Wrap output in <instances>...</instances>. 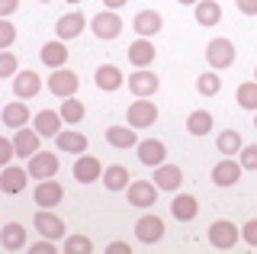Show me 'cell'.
<instances>
[{
  "label": "cell",
  "mask_w": 257,
  "mask_h": 254,
  "mask_svg": "<svg viewBox=\"0 0 257 254\" xmlns=\"http://www.w3.org/2000/svg\"><path fill=\"white\" fill-rule=\"evenodd\" d=\"M238 238H241V228L228 219H219V222L209 225V244L219 248V251H231L238 244Z\"/></svg>",
  "instance_id": "6da1fadb"
},
{
  "label": "cell",
  "mask_w": 257,
  "mask_h": 254,
  "mask_svg": "<svg viewBox=\"0 0 257 254\" xmlns=\"http://www.w3.org/2000/svg\"><path fill=\"white\" fill-rule=\"evenodd\" d=\"M206 61H209V68H215V71L231 68L235 65V42H231V39H212V42L206 45Z\"/></svg>",
  "instance_id": "7a4b0ae2"
},
{
  "label": "cell",
  "mask_w": 257,
  "mask_h": 254,
  "mask_svg": "<svg viewBox=\"0 0 257 254\" xmlns=\"http://www.w3.org/2000/svg\"><path fill=\"white\" fill-rule=\"evenodd\" d=\"M125 116H128V125H132V129H148L158 119V106L148 97H135V103H128Z\"/></svg>",
  "instance_id": "3957f363"
},
{
  "label": "cell",
  "mask_w": 257,
  "mask_h": 254,
  "mask_svg": "<svg viewBox=\"0 0 257 254\" xmlns=\"http://www.w3.org/2000/svg\"><path fill=\"white\" fill-rule=\"evenodd\" d=\"M90 29H93V36L100 39V42H109V39H116L122 33V20H119L116 10H103V13H96L90 20Z\"/></svg>",
  "instance_id": "277c9868"
},
{
  "label": "cell",
  "mask_w": 257,
  "mask_h": 254,
  "mask_svg": "<svg viewBox=\"0 0 257 254\" xmlns=\"http://www.w3.org/2000/svg\"><path fill=\"white\" fill-rule=\"evenodd\" d=\"M61 168V161H58V155H52V152H36L29 158V164H26V171H29V177H36V180H48V177H55Z\"/></svg>",
  "instance_id": "5b68a950"
},
{
  "label": "cell",
  "mask_w": 257,
  "mask_h": 254,
  "mask_svg": "<svg viewBox=\"0 0 257 254\" xmlns=\"http://www.w3.org/2000/svg\"><path fill=\"white\" fill-rule=\"evenodd\" d=\"M77 87H80V77L74 74V71H68V68L52 71V77H48V90H52L55 97H61V100L74 97V93H77Z\"/></svg>",
  "instance_id": "8992f818"
},
{
  "label": "cell",
  "mask_w": 257,
  "mask_h": 254,
  "mask_svg": "<svg viewBox=\"0 0 257 254\" xmlns=\"http://www.w3.org/2000/svg\"><path fill=\"white\" fill-rule=\"evenodd\" d=\"M155 203H158V184H151V180H132L128 184V206L148 209Z\"/></svg>",
  "instance_id": "52a82bcc"
},
{
  "label": "cell",
  "mask_w": 257,
  "mask_h": 254,
  "mask_svg": "<svg viewBox=\"0 0 257 254\" xmlns=\"http://www.w3.org/2000/svg\"><path fill=\"white\" fill-rule=\"evenodd\" d=\"M139 161L145 168H161V164L167 161V145L158 139H145L139 142Z\"/></svg>",
  "instance_id": "ba28073f"
},
{
  "label": "cell",
  "mask_w": 257,
  "mask_h": 254,
  "mask_svg": "<svg viewBox=\"0 0 257 254\" xmlns=\"http://www.w3.org/2000/svg\"><path fill=\"white\" fill-rule=\"evenodd\" d=\"M32 225H36V232L42 235V238H64V222L55 216V212H48V209H39L36 212V219H32Z\"/></svg>",
  "instance_id": "9c48e42d"
},
{
  "label": "cell",
  "mask_w": 257,
  "mask_h": 254,
  "mask_svg": "<svg viewBox=\"0 0 257 254\" xmlns=\"http://www.w3.org/2000/svg\"><path fill=\"white\" fill-rule=\"evenodd\" d=\"M100 177H103V164L93 155H77V161H74V180L77 184H93Z\"/></svg>",
  "instance_id": "30bf717a"
},
{
  "label": "cell",
  "mask_w": 257,
  "mask_h": 254,
  "mask_svg": "<svg viewBox=\"0 0 257 254\" xmlns=\"http://www.w3.org/2000/svg\"><path fill=\"white\" fill-rule=\"evenodd\" d=\"M135 235H139V241H145V244L161 241V238H164V219L161 216H142L135 222Z\"/></svg>",
  "instance_id": "8fae6325"
},
{
  "label": "cell",
  "mask_w": 257,
  "mask_h": 254,
  "mask_svg": "<svg viewBox=\"0 0 257 254\" xmlns=\"http://www.w3.org/2000/svg\"><path fill=\"white\" fill-rule=\"evenodd\" d=\"M241 161H231V158H225V161H219L212 168V184L215 187H235L241 180Z\"/></svg>",
  "instance_id": "7c38bea8"
},
{
  "label": "cell",
  "mask_w": 257,
  "mask_h": 254,
  "mask_svg": "<svg viewBox=\"0 0 257 254\" xmlns=\"http://www.w3.org/2000/svg\"><path fill=\"white\" fill-rule=\"evenodd\" d=\"M158 87H161V81L148 68H139L135 74H128V90H132L135 97H151V93H158Z\"/></svg>",
  "instance_id": "4fadbf2b"
},
{
  "label": "cell",
  "mask_w": 257,
  "mask_h": 254,
  "mask_svg": "<svg viewBox=\"0 0 257 254\" xmlns=\"http://www.w3.org/2000/svg\"><path fill=\"white\" fill-rule=\"evenodd\" d=\"M61 196H64V190H61V184H58L55 177L39 180V187H36V206H42V209H52V206L61 203Z\"/></svg>",
  "instance_id": "5bb4252c"
},
{
  "label": "cell",
  "mask_w": 257,
  "mask_h": 254,
  "mask_svg": "<svg viewBox=\"0 0 257 254\" xmlns=\"http://www.w3.org/2000/svg\"><path fill=\"white\" fill-rule=\"evenodd\" d=\"M39 90H42V81H39L36 71H20V74L13 77V93L20 100H32Z\"/></svg>",
  "instance_id": "9a60e30c"
},
{
  "label": "cell",
  "mask_w": 257,
  "mask_h": 254,
  "mask_svg": "<svg viewBox=\"0 0 257 254\" xmlns=\"http://www.w3.org/2000/svg\"><path fill=\"white\" fill-rule=\"evenodd\" d=\"M26 177H29L26 168L7 164V168L0 171V190H4V193H23V190H26Z\"/></svg>",
  "instance_id": "2e32d148"
},
{
  "label": "cell",
  "mask_w": 257,
  "mask_h": 254,
  "mask_svg": "<svg viewBox=\"0 0 257 254\" xmlns=\"http://www.w3.org/2000/svg\"><path fill=\"white\" fill-rule=\"evenodd\" d=\"M55 142H58V148L68 152V155H84L87 152V136L77 132V129H61L58 136H55Z\"/></svg>",
  "instance_id": "e0dca14e"
},
{
  "label": "cell",
  "mask_w": 257,
  "mask_h": 254,
  "mask_svg": "<svg viewBox=\"0 0 257 254\" xmlns=\"http://www.w3.org/2000/svg\"><path fill=\"white\" fill-rule=\"evenodd\" d=\"M161 13L158 10H142V13H135V20H132V29L139 33V39H148V36H155L158 29H161Z\"/></svg>",
  "instance_id": "ac0fdd59"
},
{
  "label": "cell",
  "mask_w": 257,
  "mask_h": 254,
  "mask_svg": "<svg viewBox=\"0 0 257 254\" xmlns=\"http://www.w3.org/2000/svg\"><path fill=\"white\" fill-rule=\"evenodd\" d=\"M61 113H52V109H42V113H36V119H32V125H36V132L42 139H52L61 132Z\"/></svg>",
  "instance_id": "d6986e66"
},
{
  "label": "cell",
  "mask_w": 257,
  "mask_h": 254,
  "mask_svg": "<svg viewBox=\"0 0 257 254\" xmlns=\"http://www.w3.org/2000/svg\"><path fill=\"white\" fill-rule=\"evenodd\" d=\"M155 184L158 190H180L183 184V171L177 168V164H161V168H155Z\"/></svg>",
  "instance_id": "ffe728a7"
},
{
  "label": "cell",
  "mask_w": 257,
  "mask_h": 254,
  "mask_svg": "<svg viewBox=\"0 0 257 254\" xmlns=\"http://www.w3.org/2000/svg\"><path fill=\"white\" fill-rule=\"evenodd\" d=\"M84 26H87V20H84V13H64V17L58 20V26H55V33H58V39H77L80 33H84Z\"/></svg>",
  "instance_id": "44dd1931"
},
{
  "label": "cell",
  "mask_w": 257,
  "mask_h": 254,
  "mask_svg": "<svg viewBox=\"0 0 257 254\" xmlns=\"http://www.w3.org/2000/svg\"><path fill=\"white\" fill-rule=\"evenodd\" d=\"M196 212H199L196 196H190V193L174 196V203H171V216H174L177 222H190V219H196Z\"/></svg>",
  "instance_id": "7402d4cb"
},
{
  "label": "cell",
  "mask_w": 257,
  "mask_h": 254,
  "mask_svg": "<svg viewBox=\"0 0 257 254\" xmlns=\"http://www.w3.org/2000/svg\"><path fill=\"white\" fill-rule=\"evenodd\" d=\"M93 81H96V87H100V90H119V87H122V71H119L116 65H100L96 68V74H93Z\"/></svg>",
  "instance_id": "603a6c76"
},
{
  "label": "cell",
  "mask_w": 257,
  "mask_h": 254,
  "mask_svg": "<svg viewBox=\"0 0 257 254\" xmlns=\"http://www.w3.org/2000/svg\"><path fill=\"white\" fill-rule=\"evenodd\" d=\"M39 139H42V136H39V132L36 129H26V125H23V129H16V136H13V145H16V155H20V158H32V155H36L39 152Z\"/></svg>",
  "instance_id": "cb8c5ba5"
},
{
  "label": "cell",
  "mask_w": 257,
  "mask_h": 254,
  "mask_svg": "<svg viewBox=\"0 0 257 254\" xmlns=\"http://www.w3.org/2000/svg\"><path fill=\"white\" fill-rule=\"evenodd\" d=\"M0 244H4V251H20V248H26V228H23L20 222H7L4 232H0Z\"/></svg>",
  "instance_id": "d4e9b609"
},
{
  "label": "cell",
  "mask_w": 257,
  "mask_h": 254,
  "mask_svg": "<svg viewBox=\"0 0 257 254\" xmlns=\"http://www.w3.org/2000/svg\"><path fill=\"white\" fill-rule=\"evenodd\" d=\"M128 61H132L135 68H148L151 61H155V45L148 42V39H139V42H132L128 45Z\"/></svg>",
  "instance_id": "484cf974"
},
{
  "label": "cell",
  "mask_w": 257,
  "mask_h": 254,
  "mask_svg": "<svg viewBox=\"0 0 257 254\" xmlns=\"http://www.w3.org/2000/svg\"><path fill=\"white\" fill-rule=\"evenodd\" d=\"M0 119H4L7 129H23V125L29 122V106H26V103H7L4 113H0Z\"/></svg>",
  "instance_id": "4316f807"
},
{
  "label": "cell",
  "mask_w": 257,
  "mask_h": 254,
  "mask_svg": "<svg viewBox=\"0 0 257 254\" xmlns=\"http://www.w3.org/2000/svg\"><path fill=\"white\" fill-rule=\"evenodd\" d=\"M106 142L112 148H139V136H135V129H125V125H109V129H106Z\"/></svg>",
  "instance_id": "83f0119b"
},
{
  "label": "cell",
  "mask_w": 257,
  "mask_h": 254,
  "mask_svg": "<svg viewBox=\"0 0 257 254\" xmlns=\"http://www.w3.org/2000/svg\"><path fill=\"white\" fill-rule=\"evenodd\" d=\"M128 168H122V164H109L106 171H103V184H106V190H112V193H119V190H128Z\"/></svg>",
  "instance_id": "f1b7e54d"
},
{
  "label": "cell",
  "mask_w": 257,
  "mask_h": 254,
  "mask_svg": "<svg viewBox=\"0 0 257 254\" xmlns=\"http://www.w3.org/2000/svg\"><path fill=\"white\" fill-rule=\"evenodd\" d=\"M42 65H48L52 71H58V68H64V61H68V49H64L61 42H45L42 45Z\"/></svg>",
  "instance_id": "f546056e"
},
{
  "label": "cell",
  "mask_w": 257,
  "mask_h": 254,
  "mask_svg": "<svg viewBox=\"0 0 257 254\" xmlns=\"http://www.w3.org/2000/svg\"><path fill=\"white\" fill-rule=\"evenodd\" d=\"M222 20V7L215 0H199L196 4V23L199 26H215Z\"/></svg>",
  "instance_id": "4dcf8cb0"
},
{
  "label": "cell",
  "mask_w": 257,
  "mask_h": 254,
  "mask_svg": "<svg viewBox=\"0 0 257 254\" xmlns=\"http://www.w3.org/2000/svg\"><path fill=\"white\" fill-rule=\"evenodd\" d=\"M209 129H212V113H206V109H193L190 119H187V132H190V136H209Z\"/></svg>",
  "instance_id": "1f68e13d"
},
{
  "label": "cell",
  "mask_w": 257,
  "mask_h": 254,
  "mask_svg": "<svg viewBox=\"0 0 257 254\" xmlns=\"http://www.w3.org/2000/svg\"><path fill=\"white\" fill-rule=\"evenodd\" d=\"M215 145H219L222 155H238L241 148H244V142H241V132L238 129H225L219 139H215Z\"/></svg>",
  "instance_id": "d6a6232c"
},
{
  "label": "cell",
  "mask_w": 257,
  "mask_h": 254,
  "mask_svg": "<svg viewBox=\"0 0 257 254\" xmlns=\"http://www.w3.org/2000/svg\"><path fill=\"white\" fill-rule=\"evenodd\" d=\"M235 100H238V106L257 113V81H244V84H241L238 93H235Z\"/></svg>",
  "instance_id": "836d02e7"
},
{
  "label": "cell",
  "mask_w": 257,
  "mask_h": 254,
  "mask_svg": "<svg viewBox=\"0 0 257 254\" xmlns=\"http://www.w3.org/2000/svg\"><path fill=\"white\" fill-rule=\"evenodd\" d=\"M196 90L203 93V97H215V93L222 90V77L215 74V71H206V74L196 77Z\"/></svg>",
  "instance_id": "e575fe53"
},
{
  "label": "cell",
  "mask_w": 257,
  "mask_h": 254,
  "mask_svg": "<svg viewBox=\"0 0 257 254\" xmlns=\"http://www.w3.org/2000/svg\"><path fill=\"white\" fill-rule=\"evenodd\" d=\"M58 113H61V119H64V122L77 125L80 119H84V113H87V109H84V103H80V100H74V97H68V100L61 103V109H58Z\"/></svg>",
  "instance_id": "d590c367"
},
{
  "label": "cell",
  "mask_w": 257,
  "mask_h": 254,
  "mask_svg": "<svg viewBox=\"0 0 257 254\" xmlns=\"http://www.w3.org/2000/svg\"><path fill=\"white\" fill-rule=\"evenodd\" d=\"M64 251H68V254H90L93 241L87 235H68V238H64Z\"/></svg>",
  "instance_id": "8d00e7d4"
},
{
  "label": "cell",
  "mask_w": 257,
  "mask_h": 254,
  "mask_svg": "<svg viewBox=\"0 0 257 254\" xmlns=\"http://www.w3.org/2000/svg\"><path fill=\"white\" fill-rule=\"evenodd\" d=\"M238 155H241L238 161H241V168H244V171H257V145H244Z\"/></svg>",
  "instance_id": "74e56055"
},
{
  "label": "cell",
  "mask_w": 257,
  "mask_h": 254,
  "mask_svg": "<svg viewBox=\"0 0 257 254\" xmlns=\"http://www.w3.org/2000/svg\"><path fill=\"white\" fill-rule=\"evenodd\" d=\"M13 39H16V29H13V23L10 20H0V52H7L13 45Z\"/></svg>",
  "instance_id": "f35d334b"
},
{
  "label": "cell",
  "mask_w": 257,
  "mask_h": 254,
  "mask_svg": "<svg viewBox=\"0 0 257 254\" xmlns=\"http://www.w3.org/2000/svg\"><path fill=\"white\" fill-rule=\"evenodd\" d=\"M0 77H16V55L0 52Z\"/></svg>",
  "instance_id": "ab89813d"
},
{
  "label": "cell",
  "mask_w": 257,
  "mask_h": 254,
  "mask_svg": "<svg viewBox=\"0 0 257 254\" xmlns=\"http://www.w3.org/2000/svg\"><path fill=\"white\" fill-rule=\"evenodd\" d=\"M13 158H16V145H13V139H0V164L7 168Z\"/></svg>",
  "instance_id": "60d3db41"
},
{
  "label": "cell",
  "mask_w": 257,
  "mask_h": 254,
  "mask_svg": "<svg viewBox=\"0 0 257 254\" xmlns=\"http://www.w3.org/2000/svg\"><path fill=\"white\" fill-rule=\"evenodd\" d=\"M241 238H244L251 248H257V219H251V222H244V228H241Z\"/></svg>",
  "instance_id": "b9f144b4"
},
{
  "label": "cell",
  "mask_w": 257,
  "mask_h": 254,
  "mask_svg": "<svg viewBox=\"0 0 257 254\" xmlns=\"http://www.w3.org/2000/svg\"><path fill=\"white\" fill-rule=\"evenodd\" d=\"M26 251H32V254H55V241H52V238H45V241H36V244H29Z\"/></svg>",
  "instance_id": "7bdbcfd3"
},
{
  "label": "cell",
  "mask_w": 257,
  "mask_h": 254,
  "mask_svg": "<svg viewBox=\"0 0 257 254\" xmlns=\"http://www.w3.org/2000/svg\"><path fill=\"white\" fill-rule=\"evenodd\" d=\"M235 4L244 17H257V0H235Z\"/></svg>",
  "instance_id": "ee69618b"
},
{
  "label": "cell",
  "mask_w": 257,
  "mask_h": 254,
  "mask_svg": "<svg viewBox=\"0 0 257 254\" xmlns=\"http://www.w3.org/2000/svg\"><path fill=\"white\" fill-rule=\"evenodd\" d=\"M16 7H20V0H0V20H7Z\"/></svg>",
  "instance_id": "f6af8a7d"
},
{
  "label": "cell",
  "mask_w": 257,
  "mask_h": 254,
  "mask_svg": "<svg viewBox=\"0 0 257 254\" xmlns=\"http://www.w3.org/2000/svg\"><path fill=\"white\" fill-rule=\"evenodd\" d=\"M106 251H109V254H132V248H128L125 241H112Z\"/></svg>",
  "instance_id": "bcb514c9"
},
{
  "label": "cell",
  "mask_w": 257,
  "mask_h": 254,
  "mask_svg": "<svg viewBox=\"0 0 257 254\" xmlns=\"http://www.w3.org/2000/svg\"><path fill=\"white\" fill-rule=\"evenodd\" d=\"M128 0H103V7H106V10H119V7H125Z\"/></svg>",
  "instance_id": "7dc6e473"
},
{
  "label": "cell",
  "mask_w": 257,
  "mask_h": 254,
  "mask_svg": "<svg viewBox=\"0 0 257 254\" xmlns=\"http://www.w3.org/2000/svg\"><path fill=\"white\" fill-rule=\"evenodd\" d=\"M177 4H193V7H196V4H199V0H177Z\"/></svg>",
  "instance_id": "c3c4849f"
},
{
  "label": "cell",
  "mask_w": 257,
  "mask_h": 254,
  "mask_svg": "<svg viewBox=\"0 0 257 254\" xmlns=\"http://www.w3.org/2000/svg\"><path fill=\"white\" fill-rule=\"evenodd\" d=\"M64 4H80V0H64Z\"/></svg>",
  "instance_id": "681fc988"
},
{
  "label": "cell",
  "mask_w": 257,
  "mask_h": 254,
  "mask_svg": "<svg viewBox=\"0 0 257 254\" xmlns=\"http://www.w3.org/2000/svg\"><path fill=\"white\" fill-rule=\"evenodd\" d=\"M254 129H257V113H254Z\"/></svg>",
  "instance_id": "f907efd6"
},
{
  "label": "cell",
  "mask_w": 257,
  "mask_h": 254,
  "mask_svg": "<svg viewBox=\"0 0 257 254\" xmlns=\"http://www.w3.org/2000/svg\"><path fill=\"white\" fill-rule=\"evenodd\" d=\"M42 4H52V0H42Z\"/></svg>",
  "instance_id": "816d5d0a"
},
{
  "label": "cell",
  "mask_w": 257,
  "mask_h": 254,
  "mask_svg": "<svg viewBox=\"0 0 257 254\" xmlns=\"http://www.w3.org/2000/svg\"><path fill=\"white\" fill-rule=\"evenodd\" d=\"M254 77H257V68H254Z\"/></svg>",
  "instance_id": "f5cc1de1"
}]
</instances>
